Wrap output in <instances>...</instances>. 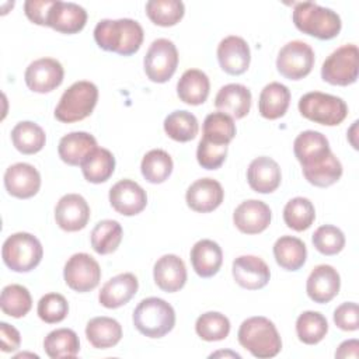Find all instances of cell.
<instances>
[{"instance_id":"29","label":"cell","mask_w":359,"mask_h":359,"mask_svg":"<svg viewBox=\"0 0 359 359\" xmlns=\"http://www.w3.org/2000/svg\"><path fill=\"white\" fill-rule=\"evenodd\" d=\"M209 90V77L199 69L185 70L177 83V95L182 102L188 105L203 104L208 100Z\"/></svg>"},{"instance_id":"19","label":"cell","mask_w":359,"mask_h":359,"mask_svg":"<svg viewBox=\"0 0 359 359\" xmlns=\"http://www.w3.org/2000/svg\"><path fill=\"white\" fill-rule=\"evenodd\" d=\"M341 278L338 271L327 264L317 265L306 282L307 296L318 304L331 302L339 292Z\"/></svg>"},{"instance_id":"26","label":"cell","mask_w":359,"mask_h":359,"mask_svg":"<svg viewBox=\"0 0 359 359\" xmlns=\"http://www.w3.org/2000/svg\"><path fill=\"white\" fill-rule=\"evenodd\" d=\"M215 107L233 119L244 118L251 108V91L238 83H230L223 86L216 97Z\"/></svg>"},{"instance_id":"22","label":"cell","mask_w":359,"mask_h":359,"mask_svg":"<svg viewBox=\"0 0 359 359\" xmlns=\"http://www.w3.org/2000/svg\"><path fill=\"white\" fill-rule=\"evenodd\" d=\"M153 278L156 285L167 293L181 290L187 282V268L184 261L175 254L160 257L153 266Z\"/></svg>"},{"instance_id":"45","label":"cell","mask_w":359,"mask_h":359,"mask_svg":"<svg viewBox=\"0 0 359 359\" xmlns=\"http://www.w3.org/2000/svg\"><path fill=\"white\" fill-rule=\"evenodd\" d=\"M195 331L203 341H222L230 332V321L219 311H208L196 318Z\"/></svg>"},{"instance_id":"6","label":"cell","mask_w":359,"mask_h":359,"mask_svg":"<svg viewBox=\"0 0 359 359\" xmlns=\"http://www.w3.org/2000/svg\"><path fill=\"white\" fill-rule=\"evenodd\" d=\"M43 255L41 241L31 233L18 231L6 238L1 248V257L11 271L29 272L35 269Z\"/></svg>"},{"instance_id":"38","label":"cell","mask_w":359,"mask_h":359,"mask_svg":"<svg viewBox=\"0 0 359 359\" xmlns=\"http://www.w3.org/2000/svg\"><path fill=\"white\" fill-rule=\"evenodd\" d=\"M163 126L168 137L181 143L195 139L199 130L196 116L184 109H178L168 114L164 119Z\"/></svg>"},{"instance_id":"42","label":"cell","mask_w":359,"mask_h":359,"mask_svg":"<svg viewBox=\"0 0 359 359\" xmlns=\"http://www.w3.org/2000/svg\"><path fill=\"white\" fill-rule=\"evenodd\" d=\"M316 219V209L310 199L303 196H296L290 199L283 208V220L285 224L294 230L303 231L307 230Z\"/></svg>"},{"instance_id":"35","label":"cell","mask_w":359,"mask_h":359,"mask_svg":"<svg viewBox=\"0 0 359 359\" xmlns=\"http://www.w3.org/2000/svg\"><path fill=\"white\" fill-rule=\"evenodd\" d=\"M43 349L52 359L76 358L80 351V339L73 330L57 328L45 337Z\"/></svg>"},{"instance_id":"24","label":"cell","mask_w":359,"mask_h":359,"mask_svg":"<svg viewBox=\"0 0 359 359\" xmlns=\"http://www.w3.org/2000/svg\"><path fill=\"white\" fill-rule=\"evenodd\" d=\"M87 22V11L72 1L56 0L50 8L48 27L62 34H77Z\"/></svg>"},{"instance_id":"14","label":"cell","mask_w":359,"mask_h":359,"mask_svg":"<svg viewBox=\"0 0 359 359\" xmlns=\"http://www.w3.org/2000/svg\"><path fill=\"white\" fill-rule=\"evenodd\" d=\"M231 273L236 283L247 290H258L268 285L271 271L266 262L255 255H241L233 261Z\"/></svg>"},{"instance_id":"10","label":"cell","mask_w":359,"mask_h":359,"mask_svg":"<svg viewBox=\"0 0 359 359\" xmlns=\"http://www.w3.org/2000/svg\"><path fill=\"white\" fill-rule=\"evenodd\" d=\"M314 50L303 41H290L283 45L276 57L278 72L289 80H300L310 74L314 66Z\"/></svg>"},{"instance_id":"7","label":"cell","mask_w":359,"mask_h":359,"mask_svg":"<svg viewBox=\"0 0 359 359\" xmlns=\"http://www.w3.org/2000/svg\"><path fill=\"white\" fill-rule=\"evenodd\" d=\"M297 107L302 116L325 126H337L348 115V105L341 97L321 91H311L302 95Z\"/></svg>"},{"instance_id":"39","label":"cell","mask_w":359,"mask_h":359,"mask_svg":"<svg viewBox=\"0 0 359 359\" xmlns=\"http://www.w3.org/2000/svg\"><path fill=\"white\" fill-rule=\"evenodd\" d=\"M172 158L163 149H153L144 154L140 163V171L150 184L164 182L172 172Z\"/></svg>"},{"instance_id":"4","label":"cell","mask_w":359,"mask_h":359,"mask_svg":"<svg viewBox=\"0 0 359 359\" xmlns=\"http://www.w3.org/2000/svg\"><path fill=\"white\" fill-rule=\"evenodd\" d=\"M133 325L144 337L161 338L175 325V311L160 297L143 299L133 310Z\"/></svg>"},{"instance_id":"27","label":"cell","mask_w":359,"mask_h":359,"mask_svg":"<svg viewBox=\"0 0 359 359\" xmlns=\"http://www.w3.org/2000/svg\"><path fill=\"white\" fill-rule=\"evenodd\" d=\"M189 259L196 275L201 278H212L219 272L223 264V251L216 241L203 238L194 244Z\"/></svg>"},{"instance_id":"34","label":"cell","mask_w":359,"mask_h":359,"mask_svg":"<svg viewBox=\"0 0 359 359\" xmlns=\"http://www.w3.org/2000/svg\"><path fill=\"white\" fill-rule=\"evenodd\" d=\"M13 146L22 154H35L41 151L46 142L45 130L35 122H18L11 130Z\"/></svg>"},{"instance_id":"36","label":"cell","mask_w":359,"mask_h":359,"mask_svg":"<svg viewBox=\"0 0 359 359\" xmlns=\"http://www.w3.org/2000/svg\"><path fill=\"white\" fill-rule=\"evenodd\" d=\"M302 172L307 182L318 188H327L335 184L342 175V164L337 156L331 151L324 160L302 167Z\"/></svg>"},{"instance_id":"2","label":"cell","mask_w":359,"mask_h":359,"mask_svg":"<svg viewBox=\"0 0 359 359\" xmlns=\"http://www.w3.org/2000/svg\"><path fill=\"white\" fill-rule=\"evenodd\" d=\"M240 345L258 359L276 356L282 349V339L275 324L262 316L244 320L238 328Z\"/></svg>"},{"instance_id":"51","label":"cell","mask_w":359,"mask_h":359,"mask_svg":"<svg viewBox=\"0 0 359 359\" xmlns=\"http://www.w3.org/2000/svg\"><path fill=\"white\" fill-rule=\"evenodd\" d=\"M0 338L3 352H14L21 345V335L18 330L4 321L0 323Z\"/></svg>"},{"instance_id":"50","label":"cell","mask_w":359,"mask_h":359,"mask_svg":"<svg viewBox=\"0 0 359 359\" xmlns=\"http://www.w3.org/2000/svg\"><path fill=\"white\" fill-rule=\"evenodd\" d=\"M56 0H27L24 3V11L29 21L38 25L48 27V18L50 8Z\"/></svg>"},{"instance_id":"46","label":"cell","mask_w":359,"mask_h":359,"mask_svg":"<svg viewBox=\"0 0 359 359\" xmlns=\"http://www.w3.org/2000/svg\"><path fill=\"white\" fill-rule=\"evenodd\" d=\"M313 245L323 255H337L345 247V236L341 229L332 224L320 226L311 237Z\"/></svg>"},{"instance_id":"32","label":"cell","mask_w":359,"mask_h":359,"mask_svg":"<svg viewBox=\"0 0 359 359\" xmlns=\"http://www.w3.org/2000/svg\"><path fill=\"white\" fill-rule=\"evenodd\" d=\"M276 264L285 271H299L307 258L306 244L293 236H282L273 244Z\"/></svg>"},{"instance_id":"11","label":"cell","mask_w":359,"mask_h":359,"mask_svg":"<svg viewBox=\"0 0 359 359\" xmlns=\"http://www.w3.org/2000/svg\"><path fill=\"white\" fill-rule=\"evenodd\" d=\"M63 278L72 290L86 293L98 286L101 280V268L90 254L77 252L66 261Z\"/></svg>"},{"instance_id":"52","label":"cell","mask_w":359,"mask_h":359,"mask_svg":"<svg viewBox=\"0 0 359 359\" xmlns=\"http://www.w3.org/2000/svg\"><path fill=\"white\" fill-rule=\"evenodd\" d=\"M335 358L345 359V358H359V341L358 339H348L344 341L338 349L335 351Z\"/></svg>"},{"instance_id":"12","label":"cell","mask_w":359,"mask_h":359,"mask_svg":"<svg viewBox=\"0 0 359 359\" xmlns=\"http://www.w3.org/2000/svg\"><path fill=\"white\" fill-rule=\"evenodd\" d=\"M63 77V66L53 57H41L31 62L24 74L27 87L39 94L56 90L62 84Z\"/></svg>"},{"instance_id":"18","label":"cell","mask_w":359,"mask_h":359,"mask_svg":"<svg viewBox=\"0 0 359 359\" xmlns=\"http://www.w3.org/2000/svg\"><path fill=\"white\" fill-rule=\"evenodd\" d=\"M272 219L271 208L258 199L241 202L234 213L233 223L244 234H258L266 230Z\"/></svg>"},{"instance_id":"17","label":"cell","mask_w":359,"mask_h":359,"mask_svg":"<svg viewBox=\"0 0 359 359\" xmlns=\"http://www.w3.org/2000/svg\"><path fill=\"white\" fill-rule=\"evenodd\" d=\"M111 206L123 216L139 215L147 205L146 191L135 181L125 178L109 189Z\"/></svg>"},{"instance_id":"23","label":"cell","mask_w":359,"mask_h":359,"mask_svg":"<svg viewBox=\"0 0 359 359\" xmlns=\"http://www.w3.org/2000/svg\"><path fill=\"white\" fill-rule=\"evenodd\" d=\"M137 287L139 282L133 273H119L104 283L98 293V302L107 309H118L136 294Z\"/></svg>"},{"instance_id":"33","label":"cell","mask_w":359,"mask_h":359,"mask_svg":"<svg viewBox=\"0 0 359 359\" xmlns=\"http://www.w3.org/2000/svg\"><path fill=\"white\" fill-rule=\"evenodd\" d=\"M81 172L91 184H101L111 178L115 170L114 154L104 147H97L81 163Z\"/></svg>"},{"instance_id":"13","label":"cell","mask_w":359,"mask_h":359,"mask_svg":"<svg viewBox=\"0 0 359 359\" xmlns=\"http://www.w3.org/2000/svg\"><path fill=\"white\" fill-rule=\"evenodd\" d=\"M55 220L65 231L83 230L90 220V206L81 195L66 194L55 206Z\"/></svg>"},{"instance_id":"25","label":"cell","mask_w":359,"mask_h":359,"mask_svg":"<svg viewBox=\"0 0 359 359\" xmlns=\"http://www.w3.org/2000/svg\"><path fill=\"white\" fill-rule=\"evenodd\" d=\"M293 153L302 167H307L324 160L331 153V149L325 135L317 130H304L296 136Z\"/></svg>"},{"instance_id":"49","label":"cell","mask_w":359,"mask_h":359,"mask_svg":"<svg viewBox=\"0 0 359 359\" xmlns=\"http://www.w3.org/2000/svg\"><path fill=\"white\" fill-rule=\"evenodd\" d=\"M334 323L342 331L359 328V309L355 302H345L334 310Z\"/></svg>"},{"instance_id":"1","label":"cell","mask_w":359,"mask_h":359,"mask_svg":"<svg viewBox=\"0 0 359 359\" xmlns=\"http://www.w3.org/2000/svg\"><path fill=\"white\" fill-rule=\"evenodd\" d=\"M144 32L142 25L132 18L101 20L94 28L95 43L107 50L122 56L136 53L143 43Z\"/></svg>"},{"instance_id":"44","label":"cell","mask_w":359,"mask_h":359,"mask_svg":"<svg viewBox=\"0 0 359 359\" xmlns=\"http://www.w3.org/2000/svg\"><path fill=\"white\" fill-rule=\"evenodd\" d=\"M236 136L234 119L224 112H212L203 121V139L217 143L229 144Z\"/></svg>"},{"instance_id":"47","label":"cell","mask_w":359,"mask_h":359,"mask_svg":"<svg viewBox=\"0 0 359 359\" xmlns=\"http://www.w3.org/2000/svg\"><path fill=\"white\" fill-rule=\"evenodd\" d=\"M36 313L46 324H56L66 318L69 303L60 293H46L39 299Z\"/></svg>"},{"instance_id":"8","label":"cell","mask_w":359,"mask_h":359,"mask_svg":"<svg viewBox=\"0 0 359 359\" xmlns=\"http://www.w3.org/2000/svg\"><path fill=\"white\" fill-rule=\"evenodd\" d=\"M359 49L353 43L335 49L321 66V79L332 86H351L358 80Z\"/></svg>"},{"instance_id":"43","label":"cell","mask_w":359,"mask_h":359,"mask_svg":"<svg viewBox=\"0 0 359 359\" xmlns=\"http://www.w3.org/2000/svg\"><path fill=\"white\" fill-rule=\"evenodd\" d=\"M185 13L181 0H149L146 3V14L149 20L158 27H172L178 24Z\"/></svg>"},{"instance_id":"48","label":"cell","mask_w":359,"mask_h":359,"mask_svg":"<svg viewBox=\"0 0 359 359\" xmlns=\"http://www.w3.org/2000/svg\"><path fill=\"white\" fill-rule=\"evenodd\" d=\"M227 144L212 143L206 139H201L196 149V160L205 170H217L226 160Z\"/></svg>"},{"instance_id":"15","label":"cell","mask_w":359,"mask_h":359,"mask_svg":"<svg viewBox=\"0 0 359 359\" xmlns=\"http://www.w3.org/2000/svg\"><path fill=\"white\" fill-rule=\"evenodd\" d=\"M4 188L14 198H32L41 188V174L28 163H15L4 172Z\"/></svg>"},{"instance_id":"9","label":"cell","mask_w":359,"mask_h":359,"mask_svg":"<svg viewBox=\"0 0 359 359\" xmlns=\"http://www.w3.org/2000/svg\"><path fill=\"white\" fill-rule=\"evenodd\" d=\"M144 73L153 83L168 81L178 66V50L172 41L158 38L151 42L143 59Z\"/></svg>"},{"instance_id":"21","label":"cell","mask_w":359,"mask_h":359,"mask_svg":"<svg viewBox=\"0 0 359 359\" xmlns=\"http://www.w3.org/2000/svg\"><path fill=\"white\" fill-rule=\"evenodd\" d=\"M247 181L252 191L258 194H271L280 185V167L271 157H257L250 163L247 168Z\"/></svg>"},{"instance_id":"5","label":"cell","mask_w":359,"mask_h":359,"mask_svg":"<svg viewBox=\"0 0 359 359\" xmlns=\"http://www.w3.org/2000/svg\"><path fill=\"white\" fill-rule=\"evenodd\" d=\"M98 101V88L94 83L80 80L73 83L60 97L55 108V118L63 123H73L90 116Z\"/></svg>"},{"instance_id":"37","label":"cell","mask_w":359,"mask_h":359,"mask_svg":"<svg viewBox=\"0 0 359 359\" xmlns=\"http://www.w3.org/2000/svg\"><path fill=\"white\" fill-rule=\"evenodd\" d=\"M123 230L119 222L112 219L101 220L95 224V227L91 231V247L93 250L100 255H107L119 247L122 241Z\"/></svg>"},{"instance_id":"40","label":"cell","mask_w":359,"mask_h":359,"mask_svg":"<svg viewBox=\"0 0 359 359\" xmlns=\"http://www.w3.org/2000/svg\"><path fill=\"white\" fill-rule=\"evenodd\" d=\"M0 307L6 316L21 318L29 313L32 307V297L25 286L11 283L4 286L1 290Z\"/></svg>"},{"instance_id":"30","label":"cell","mask_w":359,"mask_h":359,"mask_svg":"<svg viewBox=\"0 0 359 359\" xmlns=\"http://www.w3.org/2000/svg\"><path fill=\"white\" fill-rule=\"evenodd\" d=\"M290 104V91L289 88L278 81L266 84L259 94L258 111L265 119H278L283 116Z\"/></svg>"},{"instance_id":"20","label":"cell","mask_w":359,"mask_h":359,"mask_svg":"<svg viewBox=\"0 0 359 359\" xmlns=\"http://www.w3.org/2000/svg\"><path fill=\"white\" fill-rule=\"evenodd\" d=\"M224 198V191L219 181L213 178H199L192 182L185 194L187 205L198 213H209L217 209Z\"/></svg>"},{"instance_id":"31","label":"cell","mask_w":359,"mask_h":359,"mask_svg":"<svg viewBox=\"0 0 359 359\" xmlns=\"http://www.w3.org/2000/svg\"><path fill=\"white\" fill-rule=\"evenodd\" d=\"M86 337L97 349H108L115 346L122 338L121 324L111 317H94L86 325Z\"/></svg>"},{"instance_id":"28","label":"cell","mask_w":359,"mask_h":359,"mask_svg":"<svg viewBox=\"0 0 359 359\" xmlns=\"http://www.w3.org/2000/svg\"><path fill=\"white\" fill-rule=\"evenodd\" d=\"M97 149V140L87 132H70L65 135L57 146L59 157L69 165H81L90 153Z\"/></svg>"},{"instance_id":"16","label":"cell","mask_w":359,"mask_h":359,"mask_svg":"<svg viewBox=\"0 0 359 359\" xmlns=\"http://www.w3.org/2000/svg\"><path fill=\"white\" fill-rule=\"evenodd\" d=\"M217 60L222 70L227 74H243L247 72L251 60V52L247 41L237 35L223 38L217 45Z\"/></svg>"},{"instance_id":"41","label":"cell","mask_w":359,"mask_h":359,"mask_svg":"<svg viewBox=\"0 0 359 359\" xmlns=\"http://www.w3.org/2000/svg\"><path fill=\"white\" fill-rule=\"evenodd\" d=\"M328 332L327 318L318 311H303L296 320V334L299 341L306 345H316Z\"/></svg>"},{"instance_id":"3","label":"cell","mask_w":359,"mask_h":359,"mask_svg":"<svg viewBox=\"0 0 359 359\" xmlns=\"http://www.w3.org/2000/svg\"><path fill=\"white\" fill-rule=\"evenodd\" d=\"M292 20L300 32L321 41L335 38L342 28L341 17L334 10L313 1L296 3Z\"/></svg>"}]
</instances>
